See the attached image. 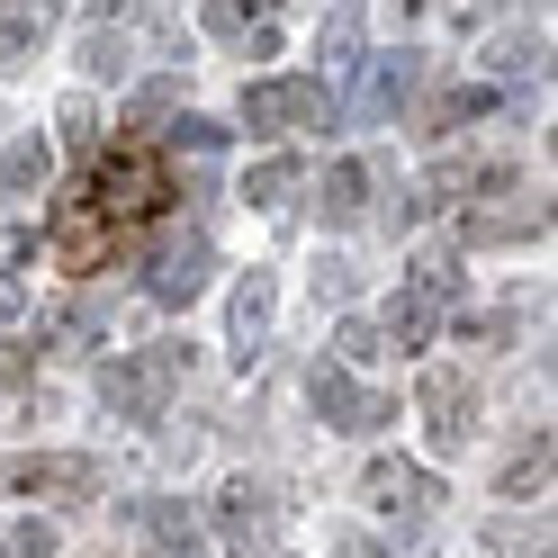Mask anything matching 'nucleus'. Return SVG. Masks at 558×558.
<instances>
[{"label":"nucleus","instance_id":"obj_1","mask_svg":"<svg viewBox=\"0 0 558 558\" xmlns=\"http://www.w3.org/2000/svg\"><path fill=\"white\" fill-rule=\"evenodd\" d=\"M82 198H90V207H99V217H109L118 234H135V226L171 217V198H181V181H171V162L154 154V135H118V145L90 162Z\"/></svg>","mask_w":558,"mask_h":558},{"label":"nucleus","instance_id":"obj_2","mask_svg":"<svg viewBox=\"0 0 558 558\" xmlns=\"http://www.w3.org/2000/svg\"><path fill=\"white\" fill-rule=\"evenodd\" d=\"M181 369H190V342H154V352L99 369V397H109V414H162V388Z\"/></svg>","mask_w":558,"mask_h":558},{"label":"nucleus","instance_id":"obj_3","mask_svg":"<svg viewBox=\"0 0 558 558\" xmlns=\"http://www.w3.org/2000/svg\"><path fill=\"white\" fill-rule=\"evenodd\" d=\"M46 243H54V262L73 270V279H90V270H109V262L126 253V234H118L109 217H99V207H90L82 190H73V198L54 207V226H46Z\"/></svg>","mask_w":558,"mask_h":558},{"label":"nucleus","instance_id":"obj_4","mask_svg":"<svg viewBox=\"0 0 558 558\" xmlns=\"http://www.w3.org/2000/svg\"><path fill=\"white\" fill-rule=\"evenodd\" d=\"M325 118H333L325 82H243V126L253 135H298V126H325Z\"/></svg>","mask_w":558,"mask_h":558},{"label":"nucleus","instance_id":"obj_5","mask_svg":"<svg viewBox=\"0 0 558 558\" xmlns=\"http://www.w3.org/2000/svg\"><path fill=\"white\" fill-rule=\"evenodd\" d=\"M414 405H424V433H433V450L450 460V450H469V433H477V388L460 369H424V388H414Z\"/></svg>","mask_w":558,"mask_h":558},{"label":"nucleus","instance_id":"obj_6","mask_svg":"<svg viewBox=\"0 0 558 558\" xmlns=\"http://www.w3.org/2000/svg\"><path fill=\"white\" fill-rule=\"evenodd\" d=\"M306 397H316V414H325L333 433H378V424L397 414V405L378 397V388H361V378L342 369V361H316V378H306Z\"/></svg>","mask_w":558,"mask_h":558},{"label":"nucleus","instance_id":"obj_7","mask_svg":"<svg viewBox=\"0 0 558 558\" xmlns=\"http://www.w3.org/2000/svg\"><path fill=\"white\" fill-rule=\"evenodd\" d=\"M0 486H19V496H99V460L82 450H27V460H0Z\"/></svg>","mask_w":558,"mask_h":558},{"label":"nucleus","instance_id":"obj_8","mask_svg":"<svg viewBox=\"0 0 558 558\" xmlns=\"http://www.w3.org/2000/svg\"><path fill=\"white\" fill-rule=\"evenodd\" d=\"M217 522H226L234 558H270V549H279V496H270L262 477H234L226 505H217Z\"/></svg>","mask_w":558,"mask_h":558},{"label":"nucleus","instance_id":"obj_9","mask_svg":"<svg viewBox=\"0 0 558 558\" xmlns=\"http://www.w3.org/2000/svg\"><path fill=\"white\" fill-rule=\"evenodd\" d=\"M361 496L378 505V513H397V522H414V513H433L441 505V486L414 469V460H369L361 469Z\"/></svg>","mask_w":558,"mask_h":558},{"label":"nucleus","instance_id":"obj_10","mask_svg":"<svg viewBox=\"0 0 558 558\" xmlns=\"http://www.w3.org/2000/svg\"><path fill=\"white\" fill-rule=\"evenodd\" d=\"M145 289H154V306H190V298L207 289V234L162 243V253H154V270H145Z\"/></svg>","mask_w":558,"mask_h":558},{"label":"nucleus","instance_id":"obj_11","mask_svg":"<svg viewBox=\"0 0 558 558\" xmlns=\"http://www.w3.org/2000/svg\"><path fill=\"white\" fill-rule=\"evenodd\" d=\"M405 298H424L433 316H450V306H460V253H450V243H424L414 270H405Z\"/></svg>","mask_w":558,"mask_h":558},{"label":"nucleus","instance_id":"obj_12","mask_svg":"<svg viewBox=\"0 0 558 558\" xmlns=\"http://www.w3.org/2000/svg\"><path fill=\"white\" fill-rule=\"evenodd\" d=\"M145 541H154V558H207V549H198V513L171 505V496L145 505Z\"/></svg>","mask_w":558,"mask_h":558},{"label":"nucleus","instance_id":"obj_13","mask_svg":"<svg viewBox=\"0 0 558 558\" xmlns=\"http://www.w3.org/2000/svg\"><path fill=\"white\" fill-rule=\"evenodd\" d=\"M316 207H325V226H361V207H369V162H333L325 190H316Z\"/></svg>","mask_w":558,"mask_h":558},{"label":"nucleus","instance_id":"obj_14","mask_svg":"<svg viewBox=\"0 0 558 558\" xmlns=\"http://www.w3.org/2000/svg\"><path fill=\"white\" fill-rule=\"evenodd\" d=\"M46 181H54V145H46V135H19V145L0 154V190L27 198V190H46Z\"/></svg>","mask_w":558,"mask_h":558},{"label":"nucleus","instance_id":"obj_15","mask_svg":"<svg viewBox=\"0 0 558 558\" xmlns=\"http://www.w3.org/2000/svg\"><path fill=\"white\" fill-rule=\"evenodd\" d=\"M46 27H54V0H10V10H0V63H19L27 46H46Z\"/></svg>","mask_w":558,"mask_h":558},{"label":"nucleus","instance_id":"obj_16","mask_svg":"<svg viewBox=\"0 0 558 558\" xmlns=\"http://www.w3.org/2000/svg\"><path fill=\"white\" fill-rule=\"evenodd\" d=\"M262 333H270V279L253 270V279L234 289V352L253 361V352H262Z\"/></svg>","mask_w":558,"mask_h":558},{"label":"nucleus","instance_id":"obj_17","mask_svg":"<svg viewBox=\"0 0 558 558\" xmlns=\"http://www.w3.org/2000/svg\"><path fill=\"white\" fill-rule=\"evenodd\" d=\"M279 19V0H207V37H262V27Z\"/></svg>","mask_w":558,"mask_h":558},{"label":"nucleus","instance_id":"obj_18","mask_svg":"<svg viewBox=\"0 0 558 558\" xmlns=\"http://www.w3.org/2000/svg\"><path fill=\"white\" fill-rule=\"evenodd\" d=\"M289 190H298V162L289 154H270V162L243 171V207H289Z\"/></svg>","mask_w":558,"mask_h":558},{"label":"nucleus","instance_id":"obj_19","mask_svg":"<svg viewBox=\"0 0 558 558\" xmlns=\"http://www.w3.org/2000/svg\"><path fill=\"white\" fill-rule=\"evenodd\" d=\"M405 90H414V54H397V63H378V73H369V90H361V118H388V109H397Z\"/></svg>","mask_w":558,"mask_h":558},{"label":"nucleus","instance_id":"obj_20","mask_svg":"<svg viewBox=\"0 0 558 558\" xmlns=\"http://www.w3.org/2000/svg\"><path fill=\"white\" fill-rule=\"evenodd\" d=\"M486 549L496 558H549V513L541 522H486Z\"/></svg>","mask_w":558,"mask_h":558},{"label":"nucleus","instance_id":"obj_21","mask_svg":"<svg viewBox=\"0 0 558 558\" xmlns=\"http://www.w3.org/2000/svg\"><path fill=\"white\" fill-rule=\"evenodd\" d=\"M505 496H522V505H532V496H549V433H541V441L505 469Z\"/></svg>","mask_w":558,"mask_h":558},{"label":"nucleus","instance_id":"obj_22","mask_svg":"<svg viewBox=\"0 0 558 558\" xmlns=\"http://www.w3.org/2000/svg\"><path fill=\"white\" fill-rule=\"evenodd\" d=\"M486 109H496V90H486V82H469V90H450L441 109H433V135H460V126H469V118H486Z\"/></svg>","mask_w":558,"mask_h":558},{"label":"nucleus","instance_id":"obj_23","mask_svg":"<svg viewBox=\"0 0 558 558\" xmlns=\"http://www.w3.org/2000/svg\"><path fill=\"white\" fill-rule=\"evenodd\" d=\"M352 46H361V10H333V19L316 27V54H325V63H352Z\"/></svg>","mask_w":558,"mask_h":558},{"label":"nucleus","instance_id":"obj_24","mask_svg":"<svg viewBox=\"0 0 558 558\" xmlns=\"http://www.w3.org/2000/svg\"><path fill=\"white\" fill-rule=\"evenodd\" d=\"M333 342H342V361H378V352H388V342H378V325H369V316H352V325H342Z\"/></svg>","mask_w":558,"mask_h":558},{"label":"nucleus","instance_id":"obj_25","mask_svg":"<svg viewBox=\"0 0 558 558\" xmlns=\"http://www.w3.org/2000/svg\"><path fill=\"white\" fill-rule=\"evenodd\" d=\"M10 549H19V558H54V522H19Z\"/></svg>","mask_w":558,"mask_h":558},{"label":"nucleus","instance_id":"obj_26","mask_svg":"<svg viewBox=\"0 0 558 558\" xmlns=\"http://www.w3.org/2000/svg\"><path fill=\"white\" fill-rule=\"evenodd\" d=\"M19 316H27V279L0 270V325H19Z\"/></svg>","mask_w":558,"mask_h":558},{"label":"nucleus","instance_id":"obj_27","mask_svg":"<svg viewBox=\"0 0 558 558\" xmlns=\"http://www.w3.org/2000/svg\"><path fill=\"white\" fill-rule=\"evenodd\" d=\"M333 558H388V549H378L369 532H342V541H333Z\"/></svg>","mask_w":558,"mask_h":558},{"label":"nucleus","instance_id":"obj_28","mask_svg":"<svg viewBox=\"0 0 558 558\" xmlns=\"http://www.w3.org/2000/svg\"><path fill=\"white\" fill-rule=\"evenodd\" d=\"M397 10H414V0H397Z\"/></svg>","mask_w":558,"mask_h":558}]
</instances>
